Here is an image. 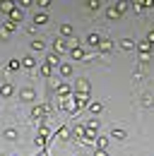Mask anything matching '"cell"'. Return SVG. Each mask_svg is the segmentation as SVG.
Here are the masks:
<instances>
[{
    "instance_id": "52a82bcc",
    "label": "cell",
    "mask_w": 154,
    "mask_h": 156,
    "mask_svg": "<svg viewBox=\"0 0 154 156\" xmlns=\"http://www.w3.org/2000/svg\"><path fill=\"white\" fill-rule=\"evenodd\" d=\"M120 46H123V48H125V51H133V48H135V43H133V39H123V41H120Z\"/></svg>"
},
{
    "instance_id": "ac0fdd59",
    "label": "cell",
    "mask_w": 154,
    "mask_h": 156,
    "mask_svg": "<svg viewBox=\"0 0 154 156\" xmlns=\"http://www.w3.org/2000/svg\"><path fill=\"white\" fill-rule=\"evenodd\" d=\"M89 108H92V113H99V111H101V103H99V101H96V103H92V106H89Z\"/></svg>"
},
{
    "instance_id": "8fae6325",
    "label": "cell",
    "mask_w": 154,
    "mask_h": 156,
    "mask_svg": "<svg viewBox=\"0 0 154 156\" xmlns=\"http://www.w3.org/2000/svg\"><path fill=\"white\" fill-rule=\"evenodd\" d=\"M34 22H36V24H46V22H48V17L41 12V15H36V17H34Z\"/></svg>"
},
{
    "instance_id": "3957f363",
    "label": "cell",
    "mask_w": 154,
    "mask_h": 156,
    "mask_svg": "<svg viewBox=\"0 0 154 156\" xmlns=\"http://www.w3.org/2000/svg\"><path fill=\"white\" fill-rule=\"evenodd\" d=\"M53 48H56L58 53H63V51H68V43H65V41H63V39H58L56 43H53Z\"/></svg>"
},
{
    "instance_id": "277c9868",
    "label": "cell",
    "mask_w": 154,
    "mask_h": 156,
    "mask_svg": "<svg viewBox=\"0 0 154 156\" xmlns=\"http://www.w3.org/2000/svg\"><path fill=\"white\" fill-rule=\"evenodd\" d=\"M99 48H101L104 53H106V51H111V41H108V39H101V41H99Z\"/></svg>"
},
{
    "instance_id": "d6986e66",
    "label": "cell",
    "mask_w": 154,
    "mask_h": 156,
    "mask_svg": "<svg viewBox=\"0 0 154 156\" xmlns=\"http://www.w3.org/2000/svg\"><path fill=\"white\" fill-rule=\"evenodd\" d=\"M12 20H22V10H12Z\"/></svg>"
},
{
    "instance_id": "8992f818",
    "label": "cell",
    "mask_w": 154,
    "mask_h": 156,
    "mask_svg": "<svg viewBox=\"0 0 154 156\" xmlns=\"http://www.w3.org/2000/svg\"><path fill=\"white\" fill-rule=\"evenodd\" d=\"M5 139H17V130L15 127H7L5 130Z\"/></svg>"
},
{
    "instance_id": "4fadbf2b",
    "label": "cell",
    "mask_w": 154,
    "mask_h": 156,
    "mask_svg": "<svg viewBox=\"0 0 154 156\" xmlns=\"http://www.w3.org/2000/svg\"><path fill=\"white\" fill-rule=\"evenodd\" d=\"M60 31H63L65 36H70V34H72V27H70V24H63V27H60Z\"/></svg>"
},
{
    "instance_id": "9a60e30c",
    "label": "cell",
    "mask_w": 154,
    "mask_h": 156,
    "mask_svg": "<svg viewBox=\"0 0 154 156\" xmlns=\"http://www.w3.org/2000/svg\"><path fill=\"white\" fill-rule=\"evenodd\" d=\"M142 103H145L147 108H152V106H154V96H145V101H142Z\"/></svg>"
},
{
    "instance_id": "e0dca14e",
    "label": "cell",
    "mask_w": 154,
    "mask_h": 156,
    "mask_svg": "<svg viewBox=\"0 0 154 156\" xmlns=\"http://www.w3.org/2000/svg\"><path fill=\"white\" fill-rule=\"evenodd\" d=\"M31 48H34V51H41V48H43V41H34Z\"/></svg>"
},
{
    "instance_id": "2e32d148",
    "label": "cell",
    "mask_w": 154,
    "mask_h": 156,
    "mask_svg": "<svg viewBox=\"0 0 154 156\" xmlns=\"http://www.w3.org/2000/svg\"><path fill=\"white\" fill-rule=\"evenodd\" d=\"M77 87H79V89H82V91H87V89H89V84H87V82H84V79H79V82H77Z\"/></svg>"
},
{
    "instance_id": "7c38bea8",
    "label": "cell",
    "mask_w": 154,
    "mask_h": 156,
    "mask_svg": "<svg viewBox=\"0 0 154 156\" xmlns=\"http://www.w3.org/2000/svg\"><path fill=\"white\" fill-rule=\"evenodd\" d=\"M70 53H72V58H84L82 48H70Z\"/></svg>"
},
{
    "instance_id": "5bb4252c",
    "label": "cell",
    "mask_w": 154,
    "mask_h": 156,
    "mask_svg": "<svg viewBox=\"0 0 154 156\" xmlns=\"http://www.w3.org/2000/svg\"><path fill=\"white\" fill-rule=\"evenodd\" d=\"M111 135H113L116 139H125V132H123V130H113V132H111Z\"/></svg>"
},
{
    "instance_id": "30bf717a",
    "label": "cell",
    "mask_w": 154,
    "mask_h": 156,
    "mask_svg": "<svg viewBox=\"0 0 154 156\" xmlns=\"http://www.w3.org/2000/svg\"><path fill=\"white\" fill-rule=\"evenodd\" d=\"M70 72H72V67H70L68 62H65V65H60V75H63V77H68Z\"/></svg>"
},
{
    "instance_id": "ba28073f",
    "label": "cell",
    "mask_w": 154,
    "mask_h": 156,
    "mask_svg": "<svg viewBox=\"0 0 154 156\" xmlns=\"http://www.w3.org/2000/svg\"><path fill=\"white\" fill-rule=\"evenodd\" d=\"M99 36H96V34H89V36H87V43H89V46H99Z\"/></svg>"
},
{
    "instance_id": "5b68a950",
    "label": "cell",
    "mask_w": 154,
    "mask_h": 156,
    "mask_svg": "<svg viewBox=\"0 0 154 156\" xmlns=\"http://www.w3.org/2000/svg\"><path fill=\"white\" fill-rule=\"evenodd\" d=\"M22 65H24V67H34V65H36V60L31 58V55H27V58H22Z\"/></svg>"
},
{
    "instance_id": "7402d4cb",
    "label": "cell",
    "mask_w": 154,
    "mask_h": 156,
    "mask_svg": "<svg viewBox=\"0 0 154 156\" xmlns=\"http://www.w3.org/2000/svg\"><path fill=\"white\" fill-rule=\"evenodd\" d=\"M152 51H154V43H152Z\"/></svg>"
},
{
    "instance_id": "7a4b0ae2",
    "label": "cell",
    "mask_w": 154,
    "mask_h": 156,
    "mask_svg": "<svg viewBox=\"0 0 154 156\" xmlns=\"http://www.w3.org/2000/svg\"><path fill=\"white\" fill-rule=\"evenodd\" d=\"M12 91H15L12 84H2V87H0V96H12Z\"/></svg>"
},
{
    "instance_id": "ffe728a7",
    "label": "cell",
    "mask_w": 154,
    "mask_h": 156,
    "mask_svg": "<svg viewBox=\"0 0 154 156\" xmlns=\"http://www.w3.org/2000/svg\"><path fill=\"white\" fill-rule=\"evenodd\" d=\"M147 41H152V43H154V31H149V34H147Z\"/></svg>"
},
{
    "instance_id": "44dd1931",
    "label": "cell",
    "mask_w": 154,
    "mask_h": 156,
    "mask_svg": "<svg viewBox=\"0 0 154 156\" xmlns=\"http://www.w3.org/2000/svg\"><path fill=\"white\" fill-rule=\"evenodd\" d=\"M94 156H106V151H96V154Z\"/></svg>"
},
{
    "instance_id": "9c48e42d",
    "label": "cell",
    "mask_w": 154,
    "mask_h": 156,
    "mask_svg": "<svg viewBox=\"0 0 154 156\" xmlns=\"http://www.w3.org/2000/svg\"><path fill=\"white\" fill-rule=\"evenodd\" d=\"M106 15H108L111 20H116V17H120V12H118V7H108V10H106Z\"/></svg>"
},
{
    "instance_id": "6da1fadb",
    "label": "cell",
    "mask_w": 154,
    "mask_h": 156,
    "mask_svg": "<svg viewBox=\"0 0 154 156\" xmlns=\"http://www.w3.org/2000/svg\"><path fill=\"white\" fill-rule=\"evenodd\" d=\"M19 96H22V101H34L36 94H34V89H31V87H27V89H22V91H19Z\"/></svg>"
}]
</instances>
